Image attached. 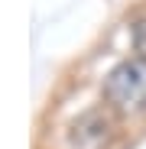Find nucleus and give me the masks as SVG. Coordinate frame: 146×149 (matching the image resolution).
I'll return each instance as SVG.
<instances>
[{
	"label": "nucleus",
	"instance_id": "nucleus-1",
	"mask_svg": "<svg viewBox=\"0 0 146 149\" xmlns=\"http://www.w3.org/2000/svg\"><path fill=\"white\" fill-rule=\"evenodd\" d=\"M104 94H107V101L117 104L120 110L143 113L146 110V58L120 62L104 78Z\"/></svg>",
	"mask_w": 146,
	"mask_h": 149
},
{
	"label": "nucleus",
	"instance_id": "nucleus-2",
	"mask_svg": "<svg viewBox=\"0 0 146 149\" xmlns=\"http://www.w3.org/2000/svg\"><path fill=\"white\" fill-rule=\"evenodd\" d=\"M133 49L140 52V58H146V19L133 23Z\"/></svg>",
	"mask_w": 146,
	"mask_h": 149
}]
</instances>
